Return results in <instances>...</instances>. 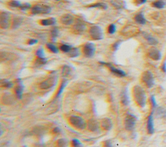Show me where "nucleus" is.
<instances>
[{"label":"nucleus","instance_id":"obj_1","mask_svg":"<svg viewBox=\"0 0 166 147\" xmlns=\"http://www.w3.org/2000/svg\"><path fill=\"white\" fill-rule=\"evenodd\" d=\"M134 100L139 106L143 108L146 104V94L144 90L140 86H136L133 89Z\"/></svg>","mask_w":166,"mask_h":147},{"label":"nucleus","instance_id":"obj_2","mask_svg":"<svg viewBox=\"0 0 166 147\" xmlns=\"http://www.w3.org/2000/svg\"><path fill=\"white\" fill-rule=\"evenodd\" d=\"M70 124L78 130H84L87 127V123L81 117L78 116H72L70 117Z\"/></svg>","mask_w":166,"mask_h":147},{"label":"nucleus","instance_id":"obj_3","mask_svg":"<svg viewBox=\"0 0 166 147\" xmlns=\"http://www.w3.org/2000/svg\"><path fill=\"white\" fill-rule=\"evenodd\" d=\"M51 12V7L46 5H35L31 9V13L34 15L48 14Z\"/></svg>","mask_w":166,"mask_h":147},{"label":"nucleus","instance_id":"obj_4","mask_svg":"<svg viewBox=\"0 0 166 147\" xmlns=\"http://www.w3.org/2000/svg\"><path fill=\"white\" fill-rule=\"evenodd\" d=\"M90 35L94 40H101L103 38V32L98 25H94L90 28Z\"/></svg>","mask_w":166,"mask_h":147},{"label":"nucleus","instance_id":"obj_5","mask_svg":"<svg viewBox=\"0 0 166 147\" xmlns=\"http://www.w3.org/2000/svg\"><path fill=\"white\" fill-rule=\"evenodd\" d=\"M11 14L7 12H1L0 14V26L1 29H8L11 25Z\"/></svg>","mask_w":166,"mask_h":147},{"label":"nucleus","instance_id":"obj_6","mask_svg":"<svg viewBox=\"0 0 166 147\" xmlns=\"http://www.w3.org/2000/svg\"><path fill=\"white\" fill-rule=\"evenodd\" d=\"M136 118L134 115L131 114L127 115L125 119V127L126 130L129 131L133 130L136 125Z\"/></svg>","mask_w":166,"mask_h":147},{"label":"nucleus","instance_id":"obj_7","mask_svg":"<svg viewBox=\"0 0 166 147\" xmlns=\"http://www.w3.org/2000/svg\"><path fill=\"white\" fill-rule=\"evenodd\" d=\"M141 79H142V81L145 83V84L149 88H152L154 84H155L154 76L153 73L149 71H146L143 73Z\"/></svg>","mask_w":166,"mask_h":147},{"label":"nucleus","instance_id":"obj_8","mask_svg":"<svg viewBox=\"0 0 166 147\" xmlns=\"http://www.w3.org/2000/svg\"><path fill=\"white\" fill-rule=\"evenodd\" d=\"M83 53H84V56L86 57H92L96 53V46L94 43L91 42L85 43L84 47H83Z\"/></svg>","mask_w":166,"mask_h":147},{"label":"nucleus","instance_id":"obj_9","mask_svg":"<svg viewBox=\"0 0 166 147\" xmlns=\"http://www.w3.org/2000/svg\"><path fill=\"white\" fill-rule=\"evenodd\" d=\"M57 81V78L56 77H51L47 78L44 81H43L40 84V88L42 90H49L50 88L54 87Z\"/></svg>","mask_w":166,"mask_h":147},{"label":"nucleus","instance_id":"obj_10","mask_svg":"<svg viewBox=\"0 0 166 147\" xmlns=\"http://www.w3.org/2000/svg\"><path fill=\"white\" fill-rule=\"evenodd\" d=\"M100 63H101L102 65H104L108 67L110 69L111 72L112 73H114V75H116V76H118V77H125L127 75L126 73L124 71L121 70V69H118V68H116L113 66L112 65H111L110 63H106V62H100Z\"/></svg>","mask_w":166,"mask_h":147},{"label":"nucleus","instance_id":"obj_11","mask_svg":"<svg viewBox=\"0 0 166 147\" xmlns=\"http://www.w3.org/2000/svg\"><path fill=\"white\" fill-rule=\"evenodd\" d=\"M148 55L151 59L154 60H159L162 58V54L160 51L155 47H152L149 50Z\"/></svg>","mask_w":166,"mask_h":147},{"label":"nucleus","instance_id":"obj_12","mask_svg":"<svg viewBox=\"0 0 166 147\" xmlns=\"http://www.w3.org/2000/svg\"><path fill=\"white\" fill-rule=\"evenodd\" d=\"M60 21L61 22V23L64 24L65 25H70L74 23V18L73 17V16L71 15V14H64V16L61 17Z\"/></svg>","mask_w":166,"mask_h":147},{"label":"nucleus","instance_id":"obj_13","mask_svg":"<svg viewBox=\"0 0 166 147\" xmlns=\"http://www.w3.org/2000/svg\"><path fill=\"white\" fill-rule=\"evenodd\" d=\"M23 90H24L23 85L22 84V82H21V80L19 79L18 81V85H17L16 87L15 88L16 97L18 98V99H21V98H22Z\"/></svg>","mask_w":166,"mask_h":147},{"label":"nucleus","instance_id":"obj_14","mask_svg":"<svg viewBox=\"0 0 166 147\" xmlns=\"http://www.w3.org/2000/svg\"><path fill=\"white\" fill-rule=\"evenodd\" d=\"M15 98L12 94H5L3 97H2V102L3 103L7 105H11L14 104L15 102Z\"/></svg>","mask_w":166,"mask_h":147},{"label":"nucleus","instance_id":"obj_15","mask_svg":"<svg viewBox=\"0 0 166 147\" xmlns=\"http://www.w3.org/2000/svg\"><path fill=\"white\" fill-rule=\"evenodd\" d=\"M87 127L90 131L97 132L99 128V124L95 119H90L87 123Z\"/></svg>","mask_w":166,"mask_h":147},{"label":"nucleus","instance_id":"obj_16","mask_svg":"<svg viewBox=\"0 0 166 147\" xmlns=\"http://www.w3.org/2000/svg\"><path fill=\"white\" fill-rule=\"evenodd\" d=\"M113 126V123L110 119L104 118L101 121V127L102 129L106 131H109L112 128Z\"/></svg>","mask_w":166,"mask_h":147},{"label":"nucleus","instance_id":"obj_17","mask_svg":"<svg viewBox=\"0 0 166 147\" xmlns=\"http://www.w3.org/2000/svg\"><path fill=\"white\" fill-rule=\"evenodd\" d=\"M153 113L152 112L151 115L148 117L147 120V131L148 133L149 134H153L155 132V127H154V121H153Z\"/></svg>","mask_w":166,"mask_h":147},{"label":"nucleus","instance_id":"obj_18","mask_svg":"<svg viewBox=\"0 0 166 147\" xmlns=\"http://www.w3.org/2000/svg\"><path fill=\"white\" fill-rule=\"evenodd\" d=\"M143 37L147 40V42L151 45H156L158 43V41L157 40V39H156L155 38H154L153 36H151V35H149V34L144 32V33H143Z\"/></svg>","mask_w":166,"mask_h":147},{"label":"nucleus","instance_id":"obj_19","mask_svg":"<svg viewBox=\"0 0 166 147\" xmlns=\"http://www.w3.org/2000/svg\"><path fill=\"white\" fill-rule=\"evenodd\" d=\"M57 23V20L55 18H50L47 19H42L40 21V23L44 26H50V25H55Z\"/></svg>","mask_w":166,"mask_h":147},{"label":"nucleus","instance_id":"obj_20","mask_svg":"<svg viewBox=\"0 0 166 147\" xmlns=\"http://www.w3.org/2000/svg\"><path fill=\"white\" fill-rule=\"evenodd\" d=\"M134 19H135L136 23L140 24V25H145L146 22H147V20H146L142 13H140L136 14V16L134 17Z\"/></svg>","mask_w":166,"mask_h":147},{"label":"nucleus","instance_id":"obj_21","mask_svg":"<svg viewBox=\"0 0 166 147\" xmlns=\"http://www.w3.org/2000/svg\"><path fill=\"white\" fill-rule=\"evenodd\" d=\"M121 100L122 104L125 105V106H127V105H129V102L130 101H129V98L127 93L126 91H124L122 92Z\"/></svg>","mask_w":166,"mask_h":147},{"label":"nucleus","instance_id":"obj_22","mask_svg":"<svg viewBox=\"0 0 166 147\" xmlns=\"http://www.w3.org/2000/svg\"><path fill=\"white\" fill-rule=\"evenodd\" d=\"M68 81L66 79L63 80V81L62 82V83H61L59 88H58V92H57V97H58L60 96L61 94H62L63 91H64V88L68 85Z\"/></svg>","mask_w":166,"mask_h":147},{"label":"nucleus","instance_id":"obj_23","mask_svg":"<svg viewBox=\"0 0 166 147\" xmlns=\"http://www.w3.org/2000/svg\"><path fill=\"white\" fill-rule=\"evenodd\" d=\"M89 8H97V9H101L103 10H106L108 8L107 5L104 3H96L94 4H92L91 5H90Z\"/></svg>","mask_w":166,"mask_h":147},{"label":"nucleus","instance_id":"obj_24","mask_svg":"<svg viewBox=\"0 0 166 147\" xmlns=\"http://www.w3.org/2000/svg\"><path fill=\"white\" fill-rule=\"evenodd\" d=\"M46 47H47L48 49L53 53L57 54L58 53V51H59V50H58V48L57 47V46L55 45L54 44L52 43H48L47 44H46Z\"/></svg>","mask_w":166,"mask_h":147},{"label":"nucleus","instance_id":"obj_25","mask_svg":"<svg viewBox=\"0 0 166 147\" xmlns=\"http://www.w3.org/2000/svg\"><path fill=\"white\" fill-rule=\"evenodd\" d=\"M85 29H86V25L84 23H82V22H79V23H76L74 27V29L76 31H77L78 33L83 32L85 30Z\"/></svg>","mask_w":166,"mask_h":147},{"label":"nucleus","instance_id":"obj_26","mask_svg":"<svg viewBox=\"0 0 166 147\" xmlns=\"http://www.w3.org/2000/svg\"><path fill=\"white\" fill-rule=\"evenodd\" d=\"M68 55H69L70 57L75 58V57H77L78 56H79L80 51L78 48L73 47L72 49L70 51V53H68Z\"/></svg>","mask_w":166,"mask_h":147},{"label":"nucleus","instance_id":"obj_27","mask_svg":"<svg viewBox=\"0 0 166 147\" xmlns=\"http://www.w3.org/2000/svg\"><path fill=\"white\" fill-rule=\"evenodd\" d=\"M165 2L163 0H157L153 3V6L155 7V8L162 9L165 7Z\"/></svg>","mask_w":166,"mask_h":147},{"label":"nucleus","instance_id":"obj_28","mask_svg":"<svg viewBox=\"0 0 166 147\" xmlns=\"http://www.w3.org/2000/svg\"><path fill=\"white\" fill-rule=\"evenodd\" d=\"M1 86L2 87L5 88H11L13 87V83L9 81L8 80H1Z\"/></svg>","mask_w":166,"mask_h":147},{"label":"nucleus","instance_id":"obj_29","mask_svg":"<svg viewBox=\"0 0 166 147\" xmlns=\"http://www.w3.org/2000/svg\"><path fill=\"white\" fill-rule=\"evenodd\" d=\"M71 73V68L69 65H65L62 68V75L64 77H67L68 76H69Z\"/></svg>","mask_w":166,"mask_h":147},{"label":"nucleus","instance_id":"obj_30","mask_svg":"<svg viewBox=\"0 0 166 147\" xmlns=\"http://www.w3.org/2000/svg\"><path fill=\"white\" fill-rule=\"evenodd\" d=\"M72 46H71L68 44H62V45H60V49L62 51V52L68 53H70V51L72 49Z\"/></svg>","mask_w":166,"mask_h":147},{"label":"nucleus","instance_id":"obj_31","mask_svg":"<svg viewBox=\"0 0 166 147\" xmlns=\"http://www.w3.org/2000/svg\"><path fill=\"white\" fill-rule=\"evenodd\" d=\"M9 5L13 8H19L21 7V3L20 1H17V0H12V1L9 2Z\"/></svg>","mask_w":166,"mask_h":147},{"label":"nucleus","instance_id":"obj_32","mask_svg":"<svg viewBox=\"0 0 166 147\" xmlns=\"http://www.w3.org/2000/svg\"><path fill=\"white\" fill-rule=\"evenodd\" d=\"M58 147H67L68 141L65 139H60L57 142Z\"/></svg>","mask_w":166,"mask_h":147},{"label":"nucleus","instance_id":"obj_33","mask_svg":"<svg viewBox=\"0 0 166 147\" xmlns=\"http://www.w3.org/2000/svg\"><path fill=\"white\" fill-rule=\"evenodd\" d=\"M47 62H48L47 58H38L37 60H36V62H35V64L38 66H41V65H45L46 63H47Z\"/></svg>","mask_w":166,"mask_h":147},{"label":"nucleus","instance_id":"obj_34","mask_svg":"<svg viewBox=\"0 0 166 147\" xmlns=\"http://www.w3.org/2000/svg\"><path fill=\"white\" fill-rule=\"evenodd\" d=\"M36 55L37 56V57L39 58H45V52L43 48H39L37 49L36 52Z\"/></svg>","mask_w":166,"mask_h":147},{"label":"nucleus","instance_id":"obj_35","mask_svg":"<svg viewBox=\"0 0 166 147\" xmlns=\"http://www.w3.org/2000/svg\"><path fill=\"white\" fill-rule=\"evenodd\" d=\"M72 144L73 147H84L82 143L77 139H73L72 141Z\"/></svg>","mask_w":166,"mask_h":147},{"label":"nucleus","instance_id":"obj_36","mask_svg":"<svg viewBox=\"0 0 166 147\" xmlns=\"http://www.w3.org/2000/svg\"><path fill=\"white\" fill-rule=\"evenodd\" d=\"M58 34V30L57 27H54L52 30H51V38H52V40L55 41L56 40V38H57Z\"/></svg>","mask_w":166,"mask_h":147},{"label":"nucleus","instance_id":"obj_37","mask_svg":"<svg viewBox=\"0 0 166 147\" xmlns=\"http://www.w3.org/2000/svg\"><path fill=\"white\" fill-rule=\"evenodd\" d=\"M21 22H22V20H21V19L20 18H16L15 19H14L13 23V27L14 28L18 27L21 25Z\"/></svg>","mask_w":166,"mask_h":147},{"label":"nucleus","instance_id":"obj_38","mask_svg":"<svg viewBox=\"0 0 166 147\" xmlns=\"http://www.w3.org/2000/svg\"><path fill=\"white\" fill-rule=\"evenodd\" d=\"M116 26L115 24L114 23H112L110 25H109L108 27V32L109 34H110V35H113L116 33Z\"/></svg>","mask_w":166,"mask_h":147},{"label":"nucleus","instance_id":"obj_39","mask_svg":"<svg viewBox=\"0 0 166 147\" xmlns=\"http://www.w3.org/2000/svg\"><path fill=\"white\" fill-rule=\"evenodd\" d=\"M30 9H32V7H31V5L29 3H21V7H19V9H21V11H26V10H29Z\"/></svg>","mask_w":166,"mask_h":147},{"label":"nucleus","instance_id":"obj_40","mask_svg":"<svg viewBox=\"0 0 166 147\" xmlns=\"http://www.w3.org/2000/svg\"><path fill=\"white\" fill-rule=\"evenodd\" d=\"M151 104H152V107H153V110H155L157 106V101H156V99H155V97L153 96H151Z\"/></svg>","mask_w":166,"mask_h":147},{"label":"nucleus","instance_id":"obj_41","mask_svg":"<svg viewBox=\"0 0 166 147\" xmlns=\"http://www.w3.org/2000/svg\"><path fill=\"white\" fill-rule=\"evenodd\" d=\"M103 146L104 147H113V145H112V143L110 141V140H106L104 142Z\"/></svg>","mask_w":166,"mask_h":147},{"label":"nucleus","instance_id":"obj_42","mask_svg":"<svg viewBox=\"0 0 166 147\" xmlns=\"http://www.w3.org/2000/svg\"><path fill=\"white\" fill-rule=\"evenodd\" d=\"M37 43H38V40H36V39H30V40L28 41V44L29 45H35V44Z\"/></svg>","mask_w":166,"mask_h":147},{"label":"nucleus","instance_id":"obj_43","mask_svg":"<svg viewBox=\"0 0 166 147\" xmlns=\"http://www.w3.org/2000/svg\"><path fill=\"white\" fill-rule=\"evenodd\" d=\"M121 44V41H116V43H114V44L113 45V48L114 50H118V48L119 47V45H120Z\"/></svg>","mask_w":166,"mask_h":147},{"label":"nucleus","instance_id":"obj_44","mask_svg":"<svg viewBox=\"0 0 166 147\" xmlns=\"http://www.w3.org/2000/svg\"><path fill=\"white\" fill-rule=\"evenodd\" d=\"M147 1V0H136V3L140 5H142L146 3V1Z\"/></svg>","mask_w":166,"mask_h":147},{"label":"nucleus","instance_id":"obj_45","mask_svg":"<svg viewBox=\"0 0 166 147\" xmlns=\"http://www.w3.org/2000/svg\"><path fill=\"white\" fill-rule=\"evenodd\" d=\"M61 131V130L59 128V127H55V128L53 129V132L55 134H59Z\"/></svg>","mask_w":166,"mask_h":147},{"label":"nucleus","instance_id":"obj_46","mask_svg":"<svg viewBox=\"0 0 166 147\" xmlns=\"http://www.w3.org/2000/svg\"><path fill=\"white\" fill-rule=\"evenodd\" d=\"M162 70L163 72L166 73V60L165 61V62L163 63V65H162Z\"/></svg>","mask_w":166,"mask_h":147},{"label":"nucleus","instance_id":"obj_47","mask_svg":"<svg viewBox=\"0 0 166 147\" xmlns=\"http://www.w3.org/2000/svg\"><path fill=\"white\" fill-rule=\"evenodd\" d=\"M56 1H60V0H56Z\"/></svg>","mask_w":166,"mask_h":147}]
</instances>
